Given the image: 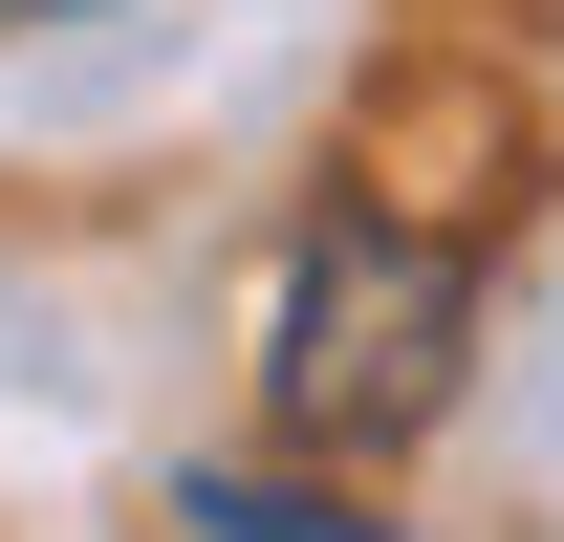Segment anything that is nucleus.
I'll use <instances>...</instances> for the list:
<instances>
[{
    "label": "nucleus",
    "instance_id": "1",
    "mask_svg": "<svg viewBox=\"0 0 564 542\" xmlns=\"http://www.w3.org/2000/svg\"><path fill=\"white\" fill-rule=\"evenodd\" d=\"M456 347H478V261L413 239V217H326L304 282H282V369L261 391H282L304 456H391V434L456 412Z\"/></svg>",
    "mask_w": 564,
    "mask_h": 542
},
{
    "label": "nucleus",
    "instance_id": "2",
    "mask_svg": "<svg viewBox=\"0 0 564 542\" xmlns=\"http://www.w3.org/2000/svg\"><path fill=\"white\" fill-rule=\"evenodd\" d=\"M174 521H196V542H391V521H326V499H282V477H174Z\"/></svg>",
    "mask_w": 564,
    "mask_h": 542
},
{
    "label": "nucleus",
    "instance_id": "3",
    "mask_svg": "<svg viewBox=\"0 0 564 542\" xmlns=\"http://www.w3.org/2000/svg\"><path fill=\"white\" fill-rule=\"evenodd\" d=\"M0 22H66V0H0Z\"/></svg>",
    "mask_w": 564,
    "mask_h": 542
}]
</instances>
